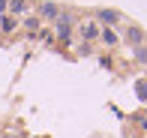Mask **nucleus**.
<instances>
[{"label":"nucleus","instance_id":"1","mask_svg":"<svg viewBox=\"0 0 147 138\" xmlns=\"http://www.w3.org/2000/svg\"><path fill=\"white\" fill-rule=\"evenodd\" d=\"M99 33H102V27H99V21L96 18H87V21H81L78 24V36H81V42H96L99 39Z\"/></svg>","mask_w":147,"mask_h":138},{"label":"nucleus","instance_id":"2","mask_svg":"<svg viewBox=\"0 0 147 138\" xmlns=\"http://www.w3.org/2000/svg\"><path fill=\"white\" fill-rule=\"evenodd\" d=\"M60 9H63V6H57V3L48 0V3H39L36 6V15H39V21H51V24H54L57 15H60Z\"/></svg>","mask_w":147,"mask_h":138},{"label":"nucleus","instance_id":"3","mask_svg":"<svg viewBox=\"0 0 147 138\" xmlns=\"http://www.w3.org/2000/svg\"><path fill=\"white\" fill-rule=\"evenodd\" d=\"M96 21H99V27H117V24H120V12H114V9H99L96 12Z\"/></svg>","mask_w":147,"mask_h":138},{"label":"nucleus","instance_id":"4","mask_svg":"<svg viewBox=\"0 0 147 138\" xmlns=\"http://www.w3.org/2000/svg\"><path fill=\"white\" fill-rule=\"evenodd\" d=\"M123 39L132 45V48H138V45H144V30L138 27V24H129V27L123 30Z\"/></svg>","mask_w":147,"mask_h":138},{"label":"nucleus","instance_id":"5","mask_svg":"<svg viewBox=\"0 0 147 138\" xmlns=\"http://www.w3.org/2000/svg\"><path fill=\"white\" fill-rule=\"evenodd\" d=\"M99 42H102L105 48H117V45H120V33H117V27H102Z\"/></svg>","mask_w":147,"mask_h":138},{"label":"nucleus","instance_id":"6","mask_svg":"<svg viewBox=\"0 0 147 138\" xmlns=\"http://www.w3.org/2000/svg\"><path fill=\"white\" fill-rule=\"evenodd\" d=\"M9 12H12V18L24 15L27 12V0H9Z\"/></svg>","mask_w":147,"mask_h":138},{"label":"nucleus","instance_id":"7","mask_svg":"<svg viewBox=\"0 0 147 138\" xmlns=\"http://www.w3.org/2000/svg\"><path fill=\"white\" fill-rule=\"evenodd\" d=\"M39 24H42L39 15H27V18H24V27H27L30 33H39Z\"/></svg>","mask_w":147,"mask_h":138},{"label":"nucleus","instance_id":"8","mask_svg":"<svg viewBox=\"0 0 147 138\" xmlns=\"http://www.w3.org/2000/svg\"><path fill=\"white\" fill-rule=\"evenodd\" d=\"M135 60L147 66V45H138V48H135Z\"/></svg>","mask_w":147,"mask_h":138},{"label":"nucleus","instance_id":"9","mask_svg":"<svg viewBox=\"0 0 147 138\" xmlns=\"http://www.w3.org/2000/svg\"><path fill=\"white\" fill-rule=\"evenodd\" d=\"M15 24H18V18H12V15H3V30L9 33V30H15Z\"/></svg>","mask_w":147,"mask_h":138},{"label":"nucleus","instance_id":"10","mask_svg":"<svg viewBox=\"0 0 147 138\" xmlns=\"http://www.w3.org/2000/svg\"><path fill=\"white\" fill-rule=\"evenodd\" d=\"M138 96H141V102H147V78L138 81Z\"/></svg>","mask_w":147,"mask_h":138},{"label":"nucleus","instance_id":"11","mask_svg":"<svg viewBox=\"0 0 147 138\" xmlns=\"http://www.w3.org/2000/svg\"><path fill=\"white\" fill-rule=\"evenodd\" d=\"M141 129H147V108H144V114H141Z\"/></svg>","mask_w":147,"mask_h":138},{"label":"nucleus","instance_id":"12","mask_svg":"<svg viewBox=\"0 0 147 138\" xmlns=\"http://www.w3.org/2000/svg\"><path fill=\"white\" fill-rule=\"evenodd\" d=\"M9 9V0H0V12H6Z\"/></svg>","mask_w":147,"mask_h":138}]
</instances>
